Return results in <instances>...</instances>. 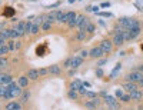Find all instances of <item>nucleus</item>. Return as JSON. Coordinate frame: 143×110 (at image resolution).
I'll return each instance as SVG.
<instances>
[{
    "instance_id": "46",
    "label": "nucleus",
    "mask_w": 143,
    "mask_h": 110,
    "mask_svg": "<svg viewBox=\"0 0 143 110\" xmlns=\"http://www.w3.org/2000/svg\"><path fill=\"white\" fill-rule=\"evenodd\" d=\"M75 74H76V69H73V67H72V70H70V72H69V76H75Z\"/></svg>"
},
{
    "instance_id": "3",
    "label": "nucleus",
    "mask_w": 143,
    "mask_h": 110,
    "mask_svg": "<svg viewBox=\"0 0 143 110\" xmlns=\"http://www.w3.org/2000/svg\"><path fill=\"white\" fill-rule=\"evenodd\" d=\"M136 22H137V20H136V19H132V17H122V19L119 20V24L123 27L124 30H126V29H129V27L133 26Z\"/></svg>"
},
{
    "instance_id": "8",
    "label": "nucleus",
    "mask_w": 143,
    "mask_h": 110,
    "mask_svg": "<svg viewBox=\"0 0 143 110\" xmlns=\"http://www.w3.org/2000/svg\"><path fill=\"white\" fill-rule=\"evenodd\" d=\"M103 54L104 53H103L100 46H96V47H93L92 50H90V57H93V59H100Z\"/></svg>"
},
{
    "instance_id": "19",
    "label": "nucleus",
    "mask_w": 143,
    "mask_h": 110,
    "mask_svg": "<svg viewBox=\"0 0 143 110\" xmlns=\"http://www.w3.org/2000/svg\"><path fill=\"white\" fill-rule=\"evenodd\" d=\"M82 86H83V83H82L80 80H77V79H75V80L70 83V89H73V90H79Z\"/></svg>"
},
{
    "instance_id": "57",
    "label": "nucleus",
    "mask_w": 143,
    "mask_h": 110,
    "mask_svg": "<svg viewBox=\"0 0 143 110\" xmlns=\"http://www.w3.org/2000/svg\"><path fill=\"white\" fill-rule=\"evenodd\" d=\"M0 2H2V0H0Z\"/></svg>"
},
{
    "instance_id": "20",
    "label": "nucleus",
    "mask_w": 143,
    "mask_h": 110,
    "mask_svg": "<svg viewBox=\"0 0 143 110\" xmlns=\"http://www.w3.org/2000/svg\"><path fill=\"white\" fill-rule=\"evenodd\" d=\"M29 99H30V91H27V90L22 91V94H20V103L23 104V103H26Z\"/></svg>"
},
{
    "instance_id": "47",
    "label": "nucleus",
    "mask_w": 143,
    "mask_h": 110,
    "mask_svg": "<svg viewBox=\"0 0 143 110\" xmlns=\"http://www.w3.org/2000/svg\"><path fill=\"white\" fill-rule=\"evenodd\" d=\"M106 63H107V62H106V60H100V62H99V63H97V65H99L100 67H102V66H104V65H106Z\"/></svg>"
},
{
    "instance_id": "16",
    "label": "nucleus",
    "mask_w": 143,
    "mask_h": 110,
    "mask_svg": "<svg viewBox=\"0 0 143 110\" xmlns=\"http://www.w3.org/2000/svg\"><path fill=\"white\" fill-rule=\"evenodd\" d=\"M86 34H87V31L86 30H80L76 33V36H75V40H77V42H83V40H86Z\"/></svg>"
},
{
    "instance_id": "26",
    "label": "nucleus",
    "mask_w": 143,
    "mask_h": 110,
    "mask_svg": "<svg viewBox=\"0 0 143 110\" xmlns=\"http://www.w3.org/2000/svg\"><path fill=\"white\" fill-rule=\"evenodd\" d=\"M85 107H86V109H95V107H97V104L95 103V100H93V99H89V100L85 103Z\"/></svg>"
},
{
    "instance_id": "9",
    "label": "nucleus",
    "mask_w": 143,
    "mask_h": 110,
    "mask_svg": "<svg viewBox=\"0 0 143 110\" xmlns=\"http://www.w3.org/2000/svg\"><path fill=\"white\" fill-rule=\"evenodd\" d=\"M26 76L29 77V80H37L40 77V74H39V70H37V69H30L29 72H27Z\"/></svg>"
},
{
    "instance_id": "42",
    "label": "nucleus",
    "mask_w": 143,
    "mask_h": 110,
    "mask_svg": "<svg viewBox=\"0 0 143 110\" xmlns=\"http://www.w3.org/2000/svg\"><path fill=\"white\" fill-rule=\"evenodd\" d=\"M7 46H9V49H10V50H15V49H16V43H15L13 40H10L9 43H7Z\"/></svg>"
},
{
    "instance_id": "30",
    "label": "nucleus",
    "mask_w": 143,
    "mask_h": 110,
    "mask_svg": "<svg viewBox=\"0 0 143 110\" xmlns=\"http://www.w3.org/2000/svg\"><path fill=\"white\" fill-rule=\"evenodd\" d=\"M130 100H132V97H130V93H124V94L120 97V102H123V103H129Z\"/></svg>"
},
{
    "instance_id": "18",
    "label": "nucleus",
    "mask_w": 143,
    "mask_h": 110,
    "mask_svg": "<svg viewBox=\"0 0 143 110\" xmlns=\"http://www.w3.org/2000/svg\"><path fill=\"white\" fill-rule=\"evenodd\" d=\"M49 72H50V74H60L62 73V69H60V66L53 65V66L49 67Z\"/></svg>"
},
{
    "instance_id": "2",
    "label": "nucleus",
    "mask_w": 143,
    "mask_h": 110,
    "mask_svg": "<svg viewBox=\"0 0 143 110\" xmlns=\"http://www.w3.org/2000/svg\"><path fill=\"white\" fill-rule=\"evenodd\" d=\"M124 42H126V40H124L123 31H117V33H114L113 39H112V43H113V46H117V47H120Z\"/></svg>"
},
{
    "instance_id": "49",
    "label": "nucleus",
    "mask_w": 143,
    "mask_h": 110,
    "mask_svg": "<svg viewBox=\"0 0 143 110\" xmlns=\"http://www.w3.org/2000/svg\"><path fill=\"white\" fill-rule=\"evenodd\" d=\"M83 86L85 87H92V84H90L89 81H83Z\"/></svg>"
},
{
    "instance_id": "12",
    "label": "nucleus",
    "mask_w": 143,
    "mask_h": 110,
    "mask_svg": "<svg viewBox=\"0 0 143 110\" xmlns=\"http://www.w3.org/2000/svg\"><path fill=\"white\" fill-rule=\"evenodd\" d=\"M17 83H19V86L22 89H26L29 86V77L27 76H20L19 79H17Z\"/></svg>"
},
{
    "instance_id": "40",
    "label": "nucleus",
    "mask_w": 143,
    "mask_h": 110,
    "mask_svg": "<svg viewBox=\"0 0 143 110\" xmlns=\"http://www.w3.org/2000/svg\"><path fill=\"white\" fill-rule=\"evenodd\" d=\"M85 97L93 99V97H96V93H93V91H86V93H85Z\"/></svg>"
},
{
    "instance_id": "11",
    "label": "nucleus",
    "mask_w": 143,
    "mask_h": 110,
    "mask_svg": "<svg viewBox=\"0 0 143 110\" xmlns=\"http://www.w3.org/2000/svg\"><path fill=\"white\" fill-rule=\"evenodd\" d=\"M0 37H3L4 40H9V39H13L12 29H3V30H0Z\"/></svg>"
},
{
    "instance_id": "10",
    "label": "nucleus",
    "mask_w": 143,
    "mask_h": 110,
    "mask_svg": "<svg viewBox=\"0 0 143 110\" xmlns=\"http://www.w3.org/2000/svg\"><path fill=\"white\" fill-rule=\"evenodd\" d=\"M82 63H83V57H82V56H76V57L72 59L70 67H73V69H77V67L82 66Z\"/></svg>"
},
{
    "instance_id": "1",
    "label": "nucleus",
    "mask_w": 143,
    "mask_h": 110,
    "mask_svg": "<svg viewBox=\"0 0 143 110\" xmlns=\"http://www.w3.org/2000/svg\"><path fill=\"white\" fill-rule=\"evenodd\" d=\"M116 96H110V94H103V102L109 106V109H120V103L116 100Z\"/></svg>"
},
{
    "instance_id": "37",
    "label": "nucleus",
    "mask_w": 143,
    "mask_h": 110,
    "mask_svg": "<svg viewBox=\"0 0 143 110\" xmlns=\"http://www.w3.org/2000/svg\"><path fill=\"white\" fill-rule=\"evenodd\" d=\"M123 94H124V90H123V87H122V89H117V90L114 91V96H116V97H119V99H120Z\"/></svg>"
},
{
    "instance_id": "31",
    "label": "nucleus",
    "mask_w": 143,
    "mask_h": 110,
    "mask_svg": "<svg viewBox=\"0 0 143 110\" xmlns=\"http://www.w3.org/2000/svg\"><path fill=\"white\" fill-rule=\"evenodd\" d=\"M3 15H4L6 17H13V15H15V10H13L12 7H7L4 10V13H3Z\"/></svg>"
},
{
    "instance_id": "38",
    "label": "nucleus",
    "mask_w": 143,
    "mask_h": 110,
    "mask_svg": "<svg viewBox=\"0 0 143 110\" xmlns=\"http://www.w3.org/2000/svg\"><path fill=\"white\" fill-rule=\"evenodd\" d=\"M80 56H82V57L85 59V57H87V56H90V52H89V50H86V49H83V50L80 52Z\"/></svg>"
},
{
    "instance_id": "27",
    "label": "nucleus",
    "mask_w": 143,
    "mask_h": 110,
    "mask_svg": "<svg viewBox=\"0 0 143 110\" xmlns=\"http://www.w3.org/2000/svg\"><path fill=\"white\" fill-rule=\"evenodd\" d=\"M85 19H86V16H83V15H77V16H76V27H80V24L85 22Z\"/></svg>"
},
{
    "instance_id": "39",
    "label": "nucleus",
    "mask_w": 143,
    "mask_h": 110,
    "mask_svg": "<svg viewBox=\"0 0 143 110\" xmlns=\"http://www.w3.org/2000/svg\"><path fill=\"white\" fill-rule=\"evenodd\" d=\"M96 15H99L102 17H112V16H113L112 13H107V12H99V13H96Z\"/></svg>"
},
{
    "instance_id": "17",
    "label": "nucleus",
    "mask_w": 143,
    "mask_h": 110,
    "mask_svg": "<svg viewBox=\"0 0 143 110\" xmlns=\"http://www.w3.org/2000/svg\"><path fill=\"white\" fill-rule=\"evenodd\" d=\"M120 69H122V63H117L116 66H114V69L112 70V73H110V79H114V77H117L119 76V72H120Z\"/></svg>"
},
{
    "instance_id": "5",
    "label": "nucleus",
    "mask_w": 143,
    "mask_h": 110,
    "mask_svg": "<svg viewBox=\"0 0 143 110\" xmlns=\"http://www.w3.org/2000/svg\"><path fill=\"white\" fill-rule=\"evenodd\" d=\"M143 77V73L142 72H130L126 76V80L127 81H136V83H139V81L142 80Z\"/></svg>"
},
{
    "instance_id": "53",
    "label": "nucleus",
    "mask_w": 143,
    "mask_h": 110,
    "mask_svg": "<svg viewBox=\"0 0 143 110\" xmlns=\"http://www.w3.org/2000/svg\"><path fill=\"white\" fill-rule=\"evenodd\" d=\"M139 86H143V77H142V80L139 81Z\"/></svg>"
},
{
    "instance_id": "6",
    "label": "nucleus",
    "mask_w": 143,
    "mask_h": 110,
    "mask_svg": "<svg viewBox=\"0 0 143 110\" xmlns=\"http://www.w3.org/2000/svg\"><path fill=\"white\" fill-rule=\"evenodd\" d=\"M122 87H123L124 91L130 93V91H133V90H136V89H139V84L136 83V81H127V80H126V83L122 84Z\"/></svg>"
},
{
    "instance_id": "51",
    "label": "nucleus",
    "mask_w": 143,
    "mask_h": 110,
    "mask_svg": "<svg viewBox=\"0 0 143 110\" xmlns=\"http://www.w3.org/2000/svg\"><path fill=\"white\" fill-rule=\"evenodd\" d=\"M3 76H4V74H3V73H0V86L3 84Z\"/></svg>"
},
{
    "instance_id": "56",
    "label": "nucleus",
    "mask_w": 143,
    "mask_h": 110,
    "mask_svg": "<svg viewBox=\"0 0 143 110\" xmlns=\"http://www.w3.org/2000/svg\"><path fill=\"white\" fill-rule=\"evenodd\" d=\"M142 10H143V7H142Z\"/></svg>"
},
{
    "instance_id": "44",
    "label": "nucleus",
    "mask_w": 143,
    "mask_h": 110,
    "mask_svg": "<svg viewBox=\"0 0 143 110\" xmlns=\"http://www.w3.org/2000/svg\"><path fill=\"white\" fill-rule=\"evenodd\" d=\"M63 65H64V67H70V65H72V59H67V60H66V62L63 63Z\"/></svg>"
},
{
    "instance_id": "15",
    "label": "nucleus",
    "mask_w": 143,
    "mask_h": 110,
    "mask_svg": "<svg viewBox=\"0 0 143 110\" xmlns=\"http://www.w3.org/2000/svg\"><path fill=\"white\" fill-rule=\"evenodd\" d=\"M6 109L7 110H20L22 109V103H19V102H10L6 104Z\"/></svg>"
},
{
    "instance_id": "23",
    "label": "nucleus",
    "mask_w": 143,
    "mask_h": 110,
    "mask_svg": "<svg viewBox=\"0 0 143 110\" xmlns=\"http://www.w3.org/2000/svg\"><path fill=\"white\" fill-rule=\"evenodd\" d=\"M32 26H33V22L27 20L26 24H24V33H26V34H32Z\"/></svg>"
},
{
    "instance_id": "52",
    "label": "nucleus",
    "mask_w": 143,
    "mask_h": 110,
    "mask_svg": "<svg viewBox=\"0 0 143 110\" xmlns=\"http://www.w3.org/2000/svg\"><path fill=\"white\" fill-rule=\"evenodd\" d=\"M2 44H4V39L0 37V46H2Z\"/></svg>"
},
{
    "instance_id": "36",
    "label": "nucleus",
    "mask_w": 143,
    "mask_h": 110,
    "mask_svg": "<svg viewBox=\"0 0 143 110\" xmlns=\"http://www.w3.org/2000/svg\"><path fill=\"white\" fill-rule=\"evenodd\" d=\"M49 73H50V72H49V69H46V67H43V69H40V70H39V74H40L41 77L47 76Z\"/></svg>"
},
{
    "instance_id": "25",
    "label": "nucleus",
    "mask_w": 143,
    "mask_h": 110,
    "mask_svg": "<svg viewBox=\"0 0 143 110\" xmlns=\"http://www.w3.org/2000/svg\"><path fill=\"white\" fill-rule=\"evenodd\" d=\"M52 24H53V23H50L49 20H46V22H43V23H41L40 29L43 30V31H49V30H50V27H52Z\"/></svg>"
},
{
    "instance_id": "7",
    "label": "nucleus",
    "mask_w": 143,
    "mask_h": 110,
    "mask_svg": "<svg viewBox=\"0 0 143 110\" xmlns=\"http://www.w3.org/2000/svg\"><path fill=\"white\" fill-rule=\"evenodd\" d=\"M0 99H12V93H10L7 84H2L0 86Z\"/></svg>"
},
{
    "instance_id": "29",
    "label": "nucleus",
    "mask_w": 143,
    "mask_h": 110,
    "mask_svg": "<svg viewBox=\"0 0 143 110\" xmlns=\"http://www.w3.org/2000/svg\"><path fill=\"white\" fill-rule=\"evenodd\" d=\"M43 22H46V16H37V17H34V22L33 23L41 26V23H43Z\"/></svg>"
},
{
    "instance_id": "28",
    "label": "nucleus",
    "mask_w": 143,
    "mask_h": 110,
    "mask_svg": "<svg viewBox=\"0 0 143 110\" xmlns=\"http://www.w3.org/2000/svg\"><path fill=\"white\" fill-rule=\"evenodd\" d=\"M63 20H64V13L63 12H56V22L63 23Z\"/></svg>"
},
{
    "instance_id": "21",
    "label": "nucleus",
    "mask_w": 143,
    "mask_h": 110,
    "mask_svg": "<svg viewBox=\"0 0 143 110\" xmlns=\"http://www.w3.org/2000/svg\"><path fill=\"white\" fill-rule=\"evenodd\" d=\"M76 16H77V15H76L75 12H66V13H64V20H63V23L67 24L69 20H72L73 17H76Z\"/></svg>"
},
{
    "instance_id": "45",
    "label": "nucleus",
    "mask_w": 143,
    "mask_h": 110,
    "mask_svg": "<svg viewBox=\"0 0 143 110\" xmlns=\"http://www.w3.org/2000/svg\"><path fill=\"white\" fill-rule=\"evenodd\" d=\"M96 74H97V77H103V70L102 69H97L96 70Z\"/></svg>"
},
{
    "instance_id": "24",
    "label": "nucleus",
    "mask_w": 143,
    "mask_h": 110,
    "mask_svg": "<svg viewBox=\"0 0 143 110\" xmlns=\"http://www.w3.org/2000/svg\"><path fill=\"white\" fill-rule=\"evenodd\" d=\"M9 52H10V49H9V46L6 44V43L0 46V57H2V56H4V54H7Z\"/></svg>"
},
{
    "instance_id": "35",
    "label": "nucleus",
    "mask_w": 143,
    "mask_h": 110,
    "mask_svg": "<svg viewBox=\"0 0 143 110\" xmlns=\"http://www.w3.org/2000/svg\"><path fill=\"white\" fill-rule=\"evenodd\" d=\"M46 20H49L50 23H54L56 22V12L54 13H50L49 16H46Z\"/></svg>"
},
{
    "instance_id": "33",
    "label": "nucleus",
    "mask_w": 143,
    "mask_h": 110,
    "mask_svg": "<svg viewBox=\"0 0 143 110\" xmlns=\"http://www.w3.org/2000/svg\"><path fill=\"white\" fill-rule=\"evenodd\" d=\"M10 81H13L12 76H10V74H4V76H3V84H9Z\"/></svg>"
},
{
    "instance_id": "41",
    "label": "nucleus",
    "mask_w": 143,
    "mask_h": 110,
    "mask_svg": "<svg viewBox=\"0 0 143 110\" xmlns=\"http://www.w3.org/2000/svg\"><path fill=\"white\" fill-rule=\"evenodd\" d=\"M7 66V60L6 59H0V69H4Z\"/></svg>"
},
{
    "instance_id": "13",
    "label": "nucleus",
    "mask_w": 143,
    "mask_h": 110,
    "mask_svg": "<svg viewBox=\"0 0 143 110\" xmlns=\"http://www.w3.org/2000/svg\"><path fill=\"white\" fill-rule=\"evenodd\" d=\"M10 93H12V99H16V97H20V94H22V87L19 86V83L16 84L15 87L10 90Z\"/></svg>"
},
{
    "instance_id": "48",
    "label": "nucleus",
    "mask_w": 143,
    "mask_h": 110,
    "mask_svg": "<svg viewBox=\"0 0 143 110\" xmlns=\"http://www.w3.org/2000/svg\"><path fill=\"white\" fill-rule=\"evenodd\" d=\"M92 12H95V13H99V7H97V6H93V7H92Z\"/></svg>"
},
{
    "instance_id": "4",
    "label": "nucleus",
    "mask_w": 143,
    "mask_h": 110,
    "mask_svg": "<svg viewBox=\"0 0 143 110\" xmlns=\"http://www.w3.org/2000/svg\"><path fill=\"white\" fill-rule=\"evenodd\" d=\"M99 46L102 47V50H103L104 54H109V53L113 50V43H112V40H109V39H106V40H102Z\"/></svg>"
},
{
    "instance_id": "43",
    "label": "nucleus",
    "mask_w": 143,
    "mask_h": 110,
    "mask_svg": "<svg viewBox=\"0 0 143 110\" xmlns=\"http://www.w3.org/2000/svg\"><path fill=\"white\" fill-rule=\"evenodd\" d=\"M100 7H102V9H107V7H110V3L109 2H104V3L100 4Z\"/></svg>"
},
{
    "instance_id": "54",
    "label": "nucleus",
    "mask_w": 143,
    "mask_h": 110,
    "mask_svg": "<svg viewBox=\"0 0 143 110\" xmlns=\"http://www.w3.org/2000/svg\"><path fill=\"white\" fill-rule=\"evenodd\" d=\"M76 2V0H69V3H75Z\"/></svg>"
},
{
    "instance_id": "14",
    "label": "nucleus",
    "mask_w": 143,
    "mask_h": 110,
    "mask_svg": "<svg viewBox=\"0 0 143 110\" xmlns=\"http://www.w3.org/2000/svg\"><path fill=\"white\" fill-rule=\"evenodd\" d=\"M130 97H132V100H140V99H143V91L136 89V90L130 91Z\"/></svg>"
},
{
    "instance_id": "50",
    "label": "nucleus",
    "mask_w": 143,
    "mask_h": 110,
    "mask_svg": "<svg viewBox=\"0 0 143 110\" xmlns=\"http://www.w3.org/2000/svg\"><path fill=\"white\" fill-rule=\"evenodd\" d=\"M20 47H22V43H20V42H17V43H16V50H19Z\"/></svg>"
},
{
    "instance_id": "32",
    "label": "nucleus",
    "mask_w": 143,
    "mask_h": 110,
    "mask_svg": "<svg viewBox=\"0 0 143 110\" xmlns=\"http://www.w3.org/2000/svg\"><path fill=\"white\" fill-rule=\"evenodd\" d=\"M95 30H96V26L93 23H89L87 26H86V31H87V33H93Z\"/></svg>"
},
{
    "instance_id": "55",
    "label": "nucleus",
    "mask_w": 143,
    "mask_h": 110,
    "mask_svg": "<svg viewBox=\"0 0 143 110\" xmlns=\"http://www.w3.org/2000/svg\"><path fill=\"white\" fill-rule=\"evenodd\" d=\"M142 52H143V44H142Z\"/></svg>"
},
{
    "instance_id": "22",
    "label": "nucleus",
    "mask_w": 143,
    "mask_h": 110,
    "mask_svg": "<svg viewBox=\"0 0 143 110\" xmlns=\"http://www.w3.org/2000/svg\"><path fill=\"white\" fill-rule=\"evenodd\" d=\"M67 97L72 99V100H76V99L79 97V91L77 90H73V89H70V90L67 91Z\"/></svg>"
},
{
    "instance_id": "34",
    "label": "nucleus",
    "mask_w": 143,
    "mask_h": 110,
    "mask_svg": "<svg viewBox=\"0 0 143 110\" xmlns=\"http://www.w3.org/2000/svg\"><path fill=\"white\" fill-rule=\"evenodd\" d=\"M40 31V26L39 24H36V23H33V26H32V34H37Z\"/></svg>"
}]
</instances>
